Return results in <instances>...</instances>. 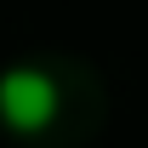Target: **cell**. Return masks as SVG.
Here are the masks:
<instances>
[{"label": "cell", "mask_w": 148, "mask_h": 148, "mask_svg": "<svg viewBox=\"0 0 148 148\" xmlns=\"http://www.w3.org/2000/svg\"><path fill=\"white\" fill-rule=\"evenodd\" d=\"M57 120V86L46 69H0V125L12 137H40Z\"/></svg>", "instance_id": "1"}]
</instances>
